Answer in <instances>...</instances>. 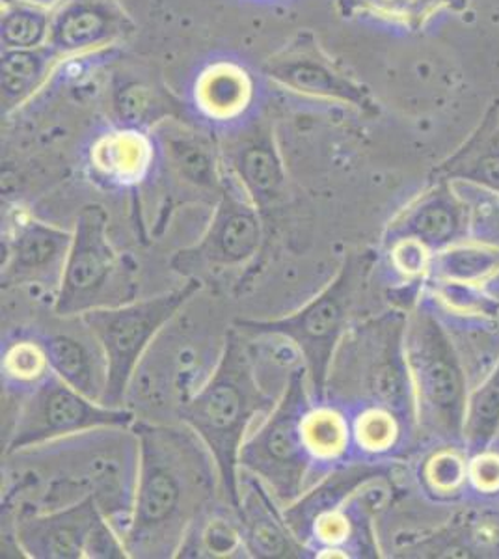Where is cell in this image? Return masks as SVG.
Listing matches in <instances>:
<instances>
[{
	"label": "cell",
	"mask_w": 499,
	"mask_h": 559,
	"mask_svg": "<svg viewBox=\"0 0 499 559\" xmlns=\"http://www.w3.org/2000/svg\"><path fill=\"white\" fill-rule=\"evenodd\" d=\"M248 83L245 73L235 68L222 66L209 71L200 86L202 107L216 118L237 115L248 99Z\"/></svg>",
	"instance_id": "obj_20"
},
{
	"label": "cell",
	"mask_w": 499,
	"mask_h": 559,
	"mask_svg": "<svg viewBox=\"0 0 499 559\" xmlns=\"http://www.w3.org/2000/svg\"><path fill=\"white\" fill-rule=\"evenodd\" d=\"M55 34L60 47L79 49L107 36V20L92 8H73L60 17Z\"/></svg>",
	"instance_id": "obj_23"
},
{
	"label": "cell",
	"mask_w": 499,
	"mask_h": 559,
	"mask_svg": "<svg viewBox=\"0 0 499 559\" xmlns=\"http://www.w3.org/2000/svg\"><path fill=\"white\" fill-rule=\"evenodd\" d=\"M485 176L490 183L499 187V159H490L485 163Z\"/></svg>",
	"instance_id": "obj_34"
},
{
	"label": "cell",
	"mask_w": 499,
	"mask_h": 559,
	"mask_svg": "<svg viewBox=\"0 0 499 559\" xmlns=\"http://www.w3.org/2000/svg\"><path fill=\"white\" fill-rule=\"evenodd\" d=\"M4 457L20 492L31 495L26 513H47L92 498L121 539L126 537L140 468L133 426L95 427Z\"/></svg>",
	"instance_id": "obj_1"
},
{
	"label": "cell",
	"mask_w": 499,
	"mask_h": 559,
	"mask_svg": "<svg viewBox=\"0 0 499 559\" xmlns=\"http://www.w3.org/2000/svg\"><path fill=\"white\" fill-rule=\"evenodd\" d=\"M412 228L421 239L442 241L453 229V216L443 207H425L417 213Z\"/></svg>",
	"instance_id": "obj_29"
},
{
	"label": "cell",
	"mask_w": 499,
	"mask_h": 559,
	"mask_svg": "<svg viewBox=\"0 0 499 559\" xmlns=\"http://www.w3.org/2000/svg\"><path fill=\"white\" fill-rule=\"evenodd\" d=\"M140 468L133 516L123 537L129 558H177L198 515L224 498L213 453L185 424L134 419Z\"/></svg>",
	"instance_id": "obj_2"
},
{
	"label": "cell",
	"mask_w": 499,
	"mask_h": 559,
	"mask_svg": "<svg viewBox=\"0 0 499 559\" xmlns=\"http://www.w3.org/2000/svg\"><path fill=\"white\" fill-rule=\"evenodd\" d=\"M282 394L261 384L248 337L231 326L215 373L187 403L179 424L189 426L213 453L224 498L239 509V453L248 432L271 413Z\"/></svg>",
	"instance_id": "obj_4"
},
{
	"label": "cell",
	"mask_w": 499,
	"mask_h": 559,
	"mask_svg": "<svg viewBox=\"0 0 499 559\" xmlns=\"http://www.w3.org/2000/svg\"><path fill=\"white\" fill-rule=\"evenodd\" d=\"M45 20L39 13L20 10L10 13L2 23V36L4 41L12 47H31L38 44L44 36Z\"/></svg>",
	"instance_id": "obj_27"
},
{
	"label": "cell",
	"mask_w": 499,
	"mask_h": 559,
	"mask_svg": "<svg viewBox=\"0 0 499 559\" xmlns=\"http://www.w3.org/2000/svg\"><path fill=\"white\" fill-rule=\"evenodd\" d=\"M231 326L221 302L203 287L140 358L127 388V411L136 419L179 424L187 403L215 373Z\"/></svg>",
	"instance_id": "obj_3"
},
{
	"label": "cell",
	"mask_w": 499,
	"mask_h": 559,
	"mask_svg": "<svg viewBox=\"0 0 499 559\" xmlns=\"http://www.w3.org/2000/svg\"><path fill=\"white\" fill-rule=\"evenodd\" d=\"M95 168L116 183H134L152 163V147L134 133H118L103 139L92 153Z\"/></svg>",
	"instance_id": "obj_19"
},
{
	"label": "cell",
	"mask_w": 499,
	"mask_h": 559,
	"mask_svg": "<svg viewBox=\"0 0 499 559\" xmlns=\"http://www.w3.org/2000/svg\"><path fill=\"white\" fill-rule=\"evenodd\" d=\"M107 224L102 205H86L76 216L52 313L81 316L133 300L129 273L108 239Z\"/></svg>",
	"instance_id": "obj_7"
},
{
	"label": "cell",
	"mask_w": 499,
	"mask_h": 559,
	"mask_svg": "<svg viewBox=\"0 0 499 559\" xmlns=\"http://www.w3.org/2000/svg\"><path fill=\"white\" fill-rule=\"evenodd\" d=\"M421 379L425 382V390L429 392L430 400L438 405H451L455 403L461 392L459 377L455 369L445 358H438L432 349L421 353Z\"/></svg>",
	"instance_id": "obj_25"
},
{
	"label": "cell",
	"mask_w": 499,
	"mask_h": 559,
	"mask_svg": "<svg viewBox=\"0 0 499 559\" xmlns=\"http://www.w3.org/2000/svg\"><path fill=\"white\" fill-rule=\"evenodd\" d=\"M490 265H492V255L477 252V250H464V252H453V255H448L445 271L459 276H475V274L487 273Z\"/></svg>",
	"instance_id": "obj_32"
},
{
	"label": "cell",
	"mask_w": 499,
	"mask_h": 559,
	"mask_svg": "<svg viewBox=\"0 0 499 559\" xmlns=\"http://www.w3.org/2000/svg\"><path fill=\"white\" fill-rule=\"evenodd\" d=\"M55 373L90 400L103 403L107 390V356L83 316H57L34 324Z\"/></svg>",
	"instance_id": "obj_12"
},
{
	"label": "cell",
	"mask_w": 499,
	"mask_h": 559,
	"mask_svg": "<svg viewBox=\"0 0 499 559\" xmlns=\"http://www.w3.org/2000/svg\"><path fill=\"white\" fill-rule=\"evenodd\" d=\"M272 75L278 81L300 90L306 94H316L324 97H348L347 86L340 76L332 73L330 68L321 64L319 60H308V58H295L287 62H278L271 70Z\"/></svg>",
	"instance_id": "obj_21"
},
{
	"label": "cell",
	"mask_w": 499,
	"mask_h": 559,
	"mask_svg": "<svg viewBox=\"0 0 499 559\" xmlns=\"http://www.w3.org/2000/svg\"><path fill=\"white\" fill-rule=\"evenodd\" d=\"M41 73V60L32 52L17 51L8 55L2 64V86L10 96H20L32 88Z\"/></svg>",
	"instance_id": "obj_26"
},
{
	"label": "cell",
	"mask_w": 499,
	"mask_h": 559,
	"mask_svg": "<svg viewBox=\"0 0 499 559\" xmlns=\"http://www.w3.org/2000/svg\"><path fill=\"white\" fill-rule=\"evenodd\" d=\"M311 400L308 373L298 366L274 408L248 432L240 448L239 472L258 477L282 509L317 484L300 437V418Z\"/></svg>",
	"instance_id": "obj_5"
},
{
	"label": "cell",
	"mask_w": 499,
	"mask_h": 559,
	"mask_svg": "<svg viewBox=\"0 0 499 559\" xmlns=\"http://www.w3.org/2000/svg\"><path fill=\"white\" fill-rule=\"evenodd\" d=\"M300 437L317 481L342 468L353 455V426L347 413L334 401L311 400L300 418Z\"/></svg>",
	"instance_id": "obj_15"
},
{
	"label": "cell",
	"mask_w": 499,
	"mask_h": 559,
	"mask_svg": "<svg viewBox=\"0 0 499 559\" xmlns=\"http://www.w3.org/2000/svg\"><path fill=\"white\" fill-rule=\"evenodd\" d=\"M73 234L51 224H21L10 239V254L2 269L4 286H57L62 278Z\"/></svg>",
	"instance_id": "obj_13"
},
{
	"label": "cell",
	"mask_w": 499,
	"mask_h": 559,
	"mask_svg": "<svg viewBox=\"0 0 499 559\" xmlns=\"http://www.w3.org/2000/svg\"><path fill=\"white\" fill-rule=\"evenodd\" d=\"M15 535L28 558H129L120 534L92 498L47 513H25Z\"/></svg>",
	"instance_id": "obj_10"
},
{
	"label": "cell",
	"mask_w": 499,
	"mask_h": 559,
	"mask_svg": "<svg viewBox=\"0 0 499 559\" xmlns=\"http://www.w3.org/2000/svg\"><path fill=\"white\" fill-rule=\"evenodd\" d=\"M203 287L200 280L187 278L183 286L155 297L127 300L123 305L81 313L107 356V390L103 405L126 408L127 388L153 337Z\"/></svg>",
	"instance_id": "obj_6"
},
{
	"label": "cell",
	"mask_w": 499,
	"mask_h": 559,
	"mask_svg": "<svg viewBox=\"0 0 499 559\" xmlns=\"http://www.w3.org/2000/svg\"><path fill=\"white\" fill-rule=\"evenodd\" d=\"M354 448L366 453H382L397 440V424L392 414L367 408L351 418Z\"/></svg>",
	"instance_id": "obj_22"
},
{
	"label": "cell",
	"mask_w": 499,
	"mask_h": 559,
	"mask_svg": "<svg viewBox=\"0 0 499 559\" xmlns=\"http://www.w3.org/2000/svg\"><path fill=\"white\" fill-rule=\"evenodd\" d=\"M472 477L479 489L494 490L499 487V457L483 455L472 468Z\"/></svg>",
	"instance_id": "obj_33"
},
{
	"label": "cell",
	"mask_w": 499,
	"mask_h": 559,
	"mask_svg": "<svg viewBox=\"0 0 499 559\" xmlns=\"http://www.w3.org/2000/svg\"><path fill=\"white\" fill-rule=\"evenodd\" d=\"M239 515L250 558H295L302 552L276 498L247 472H239Z\"/></svg>",
	"instance_id": "obj_14"
},
{
	"label": "cell",
	"mask_w": 499,
	"mask_h": 559,
	"mask_svg": "<svg viewBox=\"0 0 499 559\" xmlns=\"http://www.w3.org/2000/svg\"><path fill=\"white\" fill-rule=\"evenodd\" d=\"M177 558H250L239 509L226 498L211 503L192 522Z\"/></svg>",
	"instance_id": "obj_16"
},
{
	"label": "cell",
	"mask_w": 499,
	"mask_h": 559,
	"mask_svg": "<svg viewBox=\"0 0 499 559\" xmlns=\"http://www.w3.org/2000/svg\"><path fill=\"white\" fill-rule=\"evenodd\" d=\"M170 153L179 173L189 181H194L200 187L215 185L213 159L209 155L207 147H203L200 142L189 139L171 140Z\"/></svg>",
	"instance_id": "obj_24"
},
{
	"label": "cell",
	"mask_w": 499,
	"mask_h": 559,
	"mask_svg": "<svg viewBox=\"0 0 499 559\" xmlns=\"http://www.w3.org/2000/svg\"><path fill=\"white\" fill-rule=\"evenodd\" d=\"M20 401V413L4 455L95 427L133 426L136 419L127 408L108 407L90 400L57 373Z\"/></svg>",
	"instance_id": "obj_9"
},
{
	"label": "cell",
	"mask_w": 499,
	"mask_h": 559,
	"mask_svg": "<svg viewBox=\"0 0 499 559\" xmlns=\"http://www.w3.org/2000/svg\"><path fill=\"white\" fill-rule=\"evenodd\" d=\"M393 265L405 274L421 273L427 267V252L419 239L397 242L392 252Z\"/></svg>",
	"instance_id": "obj_31"
},
{
	"label": "cell",
	"mask_w": 499,
	"mask_h": 559,
	"mask_svg": "<svg viewBox=\"0 0 499 559\" xmlns=\"http://www.w3.org/2000/svg\"><path fill=\"white\" fill-rule=\"evenodd\" d=\"M263 239L258 205L248 194L226 192L207 231L194 247L181 250L171 265L185 278L203 282L205 276L247 265L258 254Z\"/></svg>",
	"instance_id": "obj_11"
},
{
	"label": "cell",
	"mask_w": 499,
	"mask_h": 559,
	"mask_svg": "<svg viewBox=\"0 0 499 559\" xmlns=\"http://www.w3.org/2000/svg\"><path fill=\"white\" fill-rule=\"evenodd\" d=\"M235 166L245 192L253 204L265 207L278 200L284 185V170L271 142H250L237 153Z\"/></svg>",
	"instance_id": "obj_18"
},
{
	"label": "cell",
	"mask_w": 499,
	"mask_h": 559,
	"mask_svg": "<svg viewBox=\"0 0 499 559\" xmlns=\"http://www.w3.org/2000/svg\"><path fill=\"white\" fill-rule=\"evenodd\" d=\"M351 265L340 271L323 292L287 318L272 321L237 319L235 326L247 336L282 337L300 355L313 400H323L335 347L342 340L351 305Z\"/></svg>",
	"instance_id": "obj_8"
},
{
	"label": "cell",
	"mask_w": 499,
	"mask_h": 559,
	"mask_svg": "<svg viewBox=\"0 0 499 559\" xmlns=\"http://www.w3.org/2000/svg\"><path fill=\"white\" fill-rule=\"evenodd\" d=\"M464 477V464L461 459L451 455V453H440L437 457L430 459L427 464V479L435 489L448 490L455 489Z\"/></svg>",
	"instance_id": "obj_28"
},
{
	"label": "cell",
	"mask_w": 499,
	"mask_h": 559,
	"mask_svg": "<svg viewBox=\"0 0 499 559\" xmlns=\"http://www.w3.org/2000/svg\"><path fill=\"white\" fill-rule=\"evenodd\" d=\"M0 371L7 395L20 400L34 392L55 373L44 345L31 331H21L2 342Z\"/></svg>",
	"instance_id": "obj_17"
},
{
	"label": "cell",
	"mask_w": 499,
	"mask_h": 559,
	"mask_svg": "<svg viewBox=\"0 0 499 559\" xmlns=\"http://www.w3.org/2000/svg\"><path fill=\"white\" fill-rule=\"evenodd\" d=\"M499 414V373L483 394L475 401L474 414H472V431L475 435H488L496 424Z\"/></svg>",
	"instance_id": "obj_30"
}]
</instances>
